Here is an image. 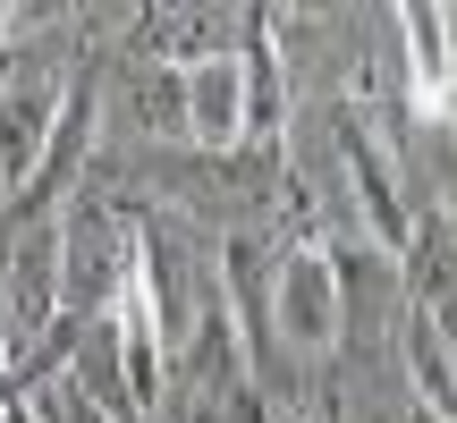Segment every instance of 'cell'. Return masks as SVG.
I'll list each match as a JSON object with an SVG mask.
<instances>
[{
    "mask_svg": "<svg viewBox=\"0 0 457 423\" xmlns=\"http://www.w3.org/2000/svg\"><path fill=\"white\" fill-rule=\"evenodd\" d=\"M279 330H288L296 356H322L330 330H339V271H330L322 245H296L288 271H279Z\"/></svg>",
    "mask_w": 457,
    "mask_h": 423,
    "instance_id": "obj_1",
    "label": "cell"
},
{
    "mask_svg": "<svg viewBox=\"0 0 457 423\" xmlns=\"http://www.w3.org/2000/svg\"><path fill=\"white\" fill-rule=\"evenodd\" d=\"M237 85H245V68L237 60H204L195 77H187V128H195V145H237Z\"/></svg>",
    "mask_w": 457,
    "mask_h": 423,
    "instance_id": "obj_2",
    "label": "cell"
},
{
    "mask_svg": "<svg viewBox=\"0 0 457 423\" xmlns=\"http://www.w3.org/2000/svg\"><path fill=\"white\" fill-rule=\"evenodd\" d=\"M0 373H9V356H0Z\"/></svg>",
    "mask_w": 457,
    "mask_h": 423,
    "instance_id": "obj_4",
    "label": "cell"
},
{
    "mask_svg": "<svg viewBox=\"0 0 457 423\" xmlns=\"http://www.w3.org/2000/svg\"><path fill=\"white\" fill-rule=\"evenodd\" d=\"M407 51H415V102L449 111V43H441V9H407Z\"/></svg>",
    "mask_w": 457,
    "mask_h": 423,
    "instance_id": "obj_3",
    "label": "cell"
}]
</instances>
